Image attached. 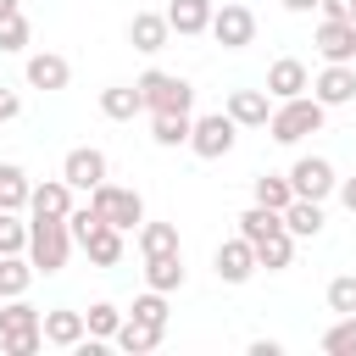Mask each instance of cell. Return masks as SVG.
I'll use <instances>...</instances> for the list:
<instances>
[{
  "instance_id": "6da1fadb",
  "label": "cell",
  "mask_w": 356,
  "mask_h": 356,
  "mask_svg": "<svg viewBox=\"0 0 356 356\" xmlns=\"http://www.w3.org/2000/svg\"><path fill=\"white\" fill-rule=\"evenodd\" d=\"M67 228H72V245L89 256V267H117L122 261V228H111L95 206H72L67 211Z\"/></svg>"
},
{
  "instance_id": "7a4b0ae2",
  "label": "cell",
  "mask_w": 356,
  "mask_h": 356,
  "mask_svg": "<svg viewBox=\"0 0 356 356\" xmlns=\"http://www.w3.org/2000/svg\"><path fill=\"white\" fill-rule=\"evenodd\" d=\"M67 256H72V228H67V217H28V261H33V273H61L67 267Z\"/></svg>"
},
{
  "instance_id": "3957f363",
  "label": "cell",
  "mask_w": 356,
  "mask_h": 356,
  "mask_svg": "<svg viewBox=\"0 0 356 356\" xmlns=\"http://www.w3.org/2000/svg\"><path fill=\"white\" fill-rule=\"evenodd\" d=\"M323 117H328V106H323V100H312V95H295V100H273L267 134H273L278 145H300L306 134H317V128H323Z\"/></svg>"
},
{
  "instance_id": "277c9868",
  "label": "cell",
  "mask_w": 356,
  "mask_h": 356,
  "mask_svg": "<svg viewBox=\"0 0 356 356\" xmlns=\"http://www.w3.org/2000/svg\"><path fill=\"white\" fill-rule=\"evenodd\" d=\"M0 350H6V356H33V350H44L39 306H28L22 295L0 300Z\"/></svg>"
},
{
  "instance_id": "5b68a950",
  "label": "cell",
  "mask_w": 356,
  "mask_h": 356,
  "mask_svg": "<svg viewBox=\"0 0 356 356\" xmlns=\"http://www.w3.org/2000/svg\"><path fill=\"white\" fill-rule=\"evenodd\" d=\"M89 206H95L111 228H122V234H134V228L145 222V195L128 189V184H111V178H100V184L89 189Z\"/></svg>"
},
{
  "instance_id": "8992f818",
  "label": "cell",
  "mask_w": 356,
  "mask_h": 356,
  "mask_svg": "<svg viewBox=\"0 0 356 356\" xmlns=\"http://www.w3.org/2000/svg\"><path fill=\"white\" fill-rule=\"evenodd\" d=\"M134 89H139L145 111H189V106H195V83H189V78H178V72H161V67L139 72V78H134Z\"/></svg>"
},
{
  "instance_id": "52a82bcc",
  "label": "cell",
  "mask_w": 356,
  "mask_h": 356,
  "mask_svg": "<svg viewBox=\"0 0 356 356\" xmlns=\"http://www.w3.org/2000/svg\"><path fill=\"white\" fill-rule=\"evenodd\" d=\"M234 139H239V122H234L228 111L189 117V150H195L200 161H222V156L234 150Z\"/></svg>"
},
{
  "instance_id": "ba28073f",
  "label": "cell",
  "mask_w": 356,
  "mask_h": 356,
  "mask_svg": "<svg viewBox=\"0 0 356 356\" xmlns=\"http://www.w3.org/2000/svg\"><path fill=\"white\" fill-rule=\"evenodd\" d=\"M206 33L222 50H245V44H256V11L239 6V0H222V6H211V28Z\"/></svg>"
},
{
  "instance_id": "9c48e42d",
  "label": "cell",
  "mask_w": 356,
  "mask_h": 356,
  "mask_svg": "<svg viewBox=\"0 0 356 356\" xmlns=\"http://www.w3.org/2000/svg\"><path fill=\"white\" fill-rule=\"evenodd\" d=\"M284 178H289V189H295L300 200H328V195H334V184H339L328 156H300V161H295Z\"/></svg>"
},
{
  "instance_id": "30bf717a",
  "label": "cell",
  "mask_w": 356,
  "mask_h": 356,
  "mask_svg": "<svg viewBox=\"0 0 356 356\" xmlns=\"http://www.w3.org/2000/svg\"><path fill=\"white\" fill-rule=\"evenodd\" d=\"M312 100H323V106H350V100H356V61H323V72L312 78Z\"/></svg>"
},
{
  "instance_id": "8fae6325",
  "label": "cell",
  "mask_w": 356,
  "mask_h": 356,
  "mask_svg": "<svg viewBox=\"0 0 356 356\" xmlns=\"http://www.w3.org/2000/svg\"><path fill=\"white\" fill-rule=\"evenodd\" d=\"M211 267H217L222 284H250V273H256V250H250V239H245V234L222 239L217 256H211Z\"/></svg>"
},
{
  "instance_id": "7c38bea8",
  "label": "cell",
  "mask_w": 356,
  "mask_h": 356,
  "mask_svg": "<svg viewBox=\"0 0 356 356\" xmlns=\"http://www.w3.org/2000/svg\"><path fill=\"white\" fill-rule=\"evenodd\" d=\"M39 334H44V345L72 350L89 328H83V312H72V306H50V312H39Z\"/></svg>"
},
{
  "instance_id": "4fadbf2b",
  "label": "cell",
  "mask_w": 356,
  "mask_h": 356,
  "mask_svg": "<svg viewBox=\"0 0 356 356\" xmlns=\"http://www.w3.org/2000/svg\"><path fill=\"white\" fill-rule=\"evenodd\" d=\"M22 72H28V83H33V89H44V95H56V89H67V83H72V61H67V56H56V50H33Z\"/></svg>"
},
{
  "instance_id": "5bb4252c",
  "label": "cell",
  "mask_w": 356,
  "mask_h": 356,
  "mask_svg": "<svg viewBox=\"0 0 356 356\" xmlns=\"http://www.w3.org/2000/svg\"><path fill=\"white\" fill-rule=\"evenodd\" d=\"M222 111H228L239 128H267V117H273V95H267V89H228Z\"/></svg>"
},
{
  "instance_id": "9a60e30c",
  "label": "cell",
  "mask_w": 356,
  "mask_h": 356,
  "mask_svg": "<svg viewBox=\"0 0 356 356\" xmlns=\"http://www.w3.org/2000/svg\"><path fill=\"white\" fill-rule=\"evenodd\" d=\"M317 56L323 61H356V22L323 17L317 22Z\"/></svg>"
},
{
  "instance_id": "2e32d148",
  "label": "cell",
  "mask_w": 356,
  "mask_h": 356,
  "mask_svg": "<svg viewBox=\"0 0 356 356\" xmlns=\"http://www.w3.org/2000/svg\"><path fill=\"white\" fill-rule=\"evenodd\" d=\"M312 89V72H306V61H295V56H278L273 67H267V95L273 100H295V95H306Z\"/></svg>"
},
{
  "instance_id": "e0dca14e",
  "label": "cell",
  "mask_w": 356,
  "mask_h": 356,
  "mask_svg": "<svg viewBox=\"0 0 356 356\" xmlns=\"http://www.w3.org/2000/svg\"><path fill=\"white\" fill-rule=\"evenodd\" d=\"M61 178H67L72 189H95V184L106 178V150H95V145H78V150H67V161H61Z\"/></svg>"
},
{
  "instance_id": "ac0fdd59",
  "label": "cell",
  "mask_w": 356,
  "mask_h": 356,
  "mask_svg": "<svg viewBox=\"0 0 356 356\" xmlns=\"http://www.w3.org/2000/svg\"><path fill=\"white\" fill-rule=\"evenodd\" d=\"M167 39H172L167 11H134V22H128V44H134V50L156 56V50H167Z\"/></svg>"
},
{
  "instance_id": "d6986e66",
  "label": "cell",
  "mask_w": 356,
  "mask_h": 356,
  "mask_svg": "<svg viewBox=\"0 0 356 356\" xmlns=\"http://www.w3.org/2000/svg\"><path fill=\"white\" fill-rule=\"evenodd\" d=\"M72 211V184L67 178H44L28 189V217H67Z\"/></svg>"
},
{
  "instance_id": "ffe728a7",
  "label": "cell",
  "mask_w": 356,
  "mask_h": 356,
  "mask_svg": "<svg viewBox=\"0 0 356 356\" xmlns=\"http://www.w3.org/2000/svg\"><path fill=\"white\" fill-rule=\"evenodd\" d=\"M161 334H167V328L139 323V317H128V312H122V323H117V334H111V339H117V350H128V356H150V350L161 345Z\"/></svg>"
},
{
  "instance_id": "44dd1931",
  "label": "cell",
  "mask_w": 356,
  "mask_h": 356,
  "mask_svg": "<svg viewBox=\"0 0 356 356\" xmlns=\"http://www.w3.org/2000/svg\"><path fill=\"white\" fill-rule=\"evenodd\" d=\"M145 289H184V250H167V256H145Z\"/></svg>"
},
{
  "instance_id": "7402d4cb",
  "label": "cell",
  "mask_w": 356,
  "mask_h": 356,
  "mask_svg": "<svg viewBox=\"0 0 356 356\" xmlns=\"http://www.w3.org/2000/svg\"><path fill=\"white\" fill-rule=\"evenodd\" d=\"M167 28L184 33V39L206 33V28H211V0H172V6H167Z\"/></svg>"
},
{
  "instance_id": "603a6c76",
  "label": "cell",
  "mask_w": 356,
  "mask_h": 356,
  "mask_svg": "<svg viewBox=\"0 0 356 356\" xmlns=\"http://www.w3.org/2000/svg\"><path fill=\"white\" fill-rule=\"evenodd\" d=\"M139 111H145V100H139L134 83H106V89H100V117H111V122H134Z\"/></svg>"
},
{
  "instance_id": "cb8c5ba5",
  "label": "cell",
  "mask_w": 356,
  "mask_h": 356,
  "mask_svg": "<svg viewBox=\"0 0 356 356\" xmlns=\"http://www.w3.org/2000/svg\"><path fill=\"white\" fill-rule=\"evenodd\" d=\"M250 250H256V267L284 273V267L295 261V234H289V228H273V234H267V239H256Z\"/></svg>"
},
{
  "instance_id": "d4e9b609",
  "label": "cell",
  "mask_w": 356,
  "mask_h": 356,
  "mask_svg": "<svg viewBox=\"0 0 356 356\" xmlns=\"http://www.w3.org/2000/svg\"><path fill=\"white\" fill-rule=\"evenodd\" d=\"M284 228H289L295 239H317V234H323V200H300V195H295V200L284 206Z\"/></svg>"
},
{
  "instance_id": "484cf974",
  "label": "cell",
  "mask_w": 356,
  "mask_h": 356,
  "mask_svg": "<svg viewBox=\"0 0 356 356\" xmlns=\"http://www.w3.org/2000/svg\"><path fill=\"white\" fill-rule=\"evenodd\" d=\"M150 139H156L161 150L189 145V111H150Z\"/></svg>"
},
{
  "instance_id": "4316f807",
  "label": "cell",
  "mask_w": 356,
  "mask_h": 356,
  "mask_svg": "<svg viewBox=\"0 0 356 356\" xmlns=\"http://www.w3.org/2000/svg\"><path fill=\"white\" fill-rule=\"evenodd\" d=\"M28 189H33V178L17 161H0V211H28Z\"/></svg>"
},
{
  "instance_id": "83f0119b",
  "label": "cell",
  "mask_w": 356,
  "mask_h": 356,
  "mask_svg": "<svg viewBox=\"0 0 356 356\" xmlns=\"http://www.w3.org/2000/svg\"><path fill=\"white\" fill-rule=\"evenodd\" d=\"M28 284H33V261H28V250H17V256H0V300H11V295H28Z\"/></svg>"
},
{
  "instance_id": "f1b7e54d",
  "label": "cell",
  "mask_w": 356,
  "mask_h": 356,
  "mask_svg": "<svg viewBox=\"0 0 356 356\" xmlns=\"http://www.w3.org/2000/svg\"><path fill=\"white\" fill-rule=\"evenodd\" d=\"M234 222H239V234L256 245V239H267L273 228H284V211H273V206H256V200H250V206H245Z\"/></svg>"
},
{
  "instance_id": "f546056e",
  "label": "cell",
  "mask_w": 356,
  "mask_h": 356,
  "mask_svg": "<svg viewBox=\"0 0 356 356\" xmlns=\"http://www.w3.org/2000/svg\"><path fill=\"white\" fill-rule=\"evenodd\" d=\"M139 256H167L178 250V222H139Z\"/></svg>"
},
{
  "instance_id": "4dcf8cb0",
  "label": "cell",
  "mask_w": 356,
  "mask_h": 356,
  "mask_svg": "<svg viewBox=\"0 0 356 356\" xmlns=\"http://www.w3.org/2000/svg\"><path fill=\"white\" fill-rule=\"evenodd\" d=\"M250 195H256V206H273V211H284V206L295 200V189H289L284 172H261V178L250 184Z\"/></svg>"
},
{
  "instance_id": "1f68e13d",
  "label": "cell",
  "mask_w": 356,
  "mask_h": 356,
  "mask_svg": "<svg viewBox=\"0 0 356 356\" xmlns=\"http://www.w3.org/2000/svg\"><path fill=\"white\" fill-rule=\"evenodd\" d=\"M28 39H33V22H28L22 11L0 17V56H17V50H28Z\"/></svg>"
},
{
  "instance_id": "d6a6232c",
  "label": "cell",
  "mask_w": 356,
  "mask_h": 356,
  "mask_svg": "<svg viewBox=\"0 0 356 356\" xmlns=\"http://www.w3.org/2000/svg\"><path fill=\"white\" fill-rule=\"evenodd\" d=\"M323 356H356V312H345V317L323 334Z\"/></svg>"
},
{
  "instance_id": "836d02e7",
  "label": "cell",
  "mask_w": 356,
  "mask_h": 356,
  "mask_svg": "<svg viewBox=\"0 0 356 356\" xmlns=\"http://www.w3.org/2000/svg\"><path fill=\"white\" fill-rule=\"evenodd\" d=\"M117 323H122V306H111V300H95V306L83 312V328H89L95 339H111Z\"/></svg>"
},
{
  "instance_id": "e575fe53",
  "label": "cell",
  "mask_w": 356,
  "mask_h": 356,
  "mask_svg": "<svg viewBox=\"0 0 356 356\" xmlns=\"http://www.w3.org/2000/svg\"><path fill=\"white\" fill-rule=\"evenodd\" d=\"M17 250H28V222L17 211H0V256H17Z\"/></svg>"
},
{
  "instance_id": "d590c367",
  "label": "cell",
  "mask_w": 356,
  "mask_h": 356,
  "mask_svg": "<svg viewBox=\"0 0 356 356\" xmlns=\"http://www.w3.org/2000/svg\"><path fill=\"white\" fill-rule=\"evenodd\" d=\"M128 317H139V323H156V328H167V295L161 289H145L139 300H134V312Z\"/></svg>"
},
{
  "instance_id": "8d00e7d4",
  "label": "cell",
  "mask_w": 356,
  "mask_h": 356,
  "mask_svg": "<svg viewBox=\"0 0 356 356\" xmlns=\"http://www.w3.org/2000/svg\"><path fill=\"white\" fill-rule=\"evenodd\" d=\"M328 312H356V273H339V278H328Z\"/></svg>"
},
{
  "instance_id": "74e56055",
  "label": "cell",
  "mask_w": 356,
  "mask_h": 356,
  "mask_svg": "<svg viewBox=\"0 0 356 356\" xmlns=\"http://www.w3.org/2000/svg\"><path fill=\"white\" fill-rule=\"evenodd\" d=\"M317 11L323 17H339V22H356V0H323Z\"/></svg>"
},
{
  "instance_id": "f35d334b",
  "label": "cell",
  "mask_w": 356,
  "mask_h": 356,
  "mask_svg": "<svg viewBox=\"0 0 356 356\" xmlns=\"http://www.w3.org/2000/svg\"><path fill=\"white\" fill-rule=\"evenodd\" d=\"M11 117H22V100H17V89L0 83V122H11Z\"/></svg>"
},
{
  "instance_id": "ab89813d",
  "label": "cell",
  "mask_w": 356,
  "mask_h": 356,
  "mask_svg": "<svg viewBox=\"0 0 356 356\" xmlns=\"http://www.w3.org/2000/svg\"><path fill=\"white\" fill-rule=\"evenodd\" d=\"M334 195H339V200H345V211L356 217V178H339V184H334Z\"/></svg>"
},
{
  "instance_id": "60d3db41",
  "label": "cell",
  "mask_w": 356,
  "mask_h": 356,
  "mask_svg": "<svg viewBox=\"0 0 356 356\" xmlns=\"http://www.w3.org/2000/svg\"><path fill=\"white\" fill-rule=\"evenodd\" d=\"M250 356H284L278 339H250Z\"/></svg>"
},
{
  "instance_id": "b9f144b4",
  "label": "cell",
  "mask_w": 356,
  "mask_h": 356,
  "mask_svg": "<svg viewBox=\"0 0 356 356\" xmlns=\"http://www.w3.org/2000/svg\"><path fill=\"white\" fill-rule=\"evenodd\" d=\"M323 0H284V11H295V17H306V11H317Z\"/></svg>"
},
{
  "instance_id": "7bdbcfd3",
  "label": "cell",
  "mask_w": 356,
  "mask_h": 356,
  "mask_svg": "<svg viewBox=\"0 0 356 356\" xmlns=\"http://www.w3.org/2000/svg\"><path fill=\"white\" fill-rule=\"evenodd\" d=\"M11 11H22V0H0V17H11Z\"/></svg>"
}]
</instances>
